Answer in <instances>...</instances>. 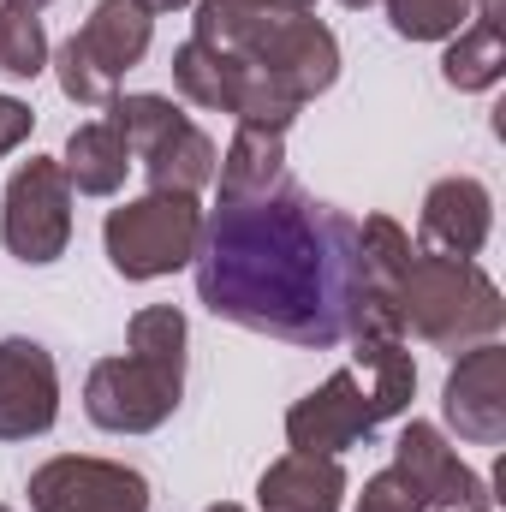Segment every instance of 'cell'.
Here are the masks:
<instances>
[{"label":"cell","mask_w":506,"mask_h":512,"mask_svg":"<svg viewBox=\"0 0 506 512\" xmlns=\"http://www.w3.org/2000/svg\"><path fill=\"white\" fill-rule=\"evenodd\" d=\"M197 239H203V203L185 191H149L137 203H120L108 209V227H102L108 262L126 280H161L185 268L197 256Z\"/></svg>","instance_id":"cell-4"},{"label":"cell","mask_w":506,"mask_h":512,"mask_svg":"<svg viewBox=\"0 0 506 512\" xmlns=\"http://www.w3.org/2000/svg\"><path fill=\"white\" fill-rule=\"evenodd\" d=\"M209 512H245V507H233V501H221V507H209Z\"/></svg>","instance_id":"cell-29"},{"label":"cell","mask_w":506,"mask_h":512,"mask_svg":"<svg viewBox=\"0 0 506 512\" xmlns=\"http://www.w3.org/2000/svg\"><path fill=\"white\" fill-rule=\"evenodd\" d=\"M340 6H376V0H340Z\"/></svg>","instance_id":"cell-30"},{"label":"cell","mask_w":506,"mask_h":512,"mask_svg":"<svg viewBox=\"0 0 506 512\" xmlns=\"http://www.w3.org/2000/svg\"><path fill=\"white\" fill-rule=\"evenodd\" d=\"M501 18H506V0H483L477 18L447 42V60H441V78L465 96L477 90H495L506 72V36H501Z\"/></svg>","instance_id":"cell-15"},{"label":"cell","mask_w":506,"mask_h":512,"mask_svg":"<svg viewBox=\"0 0 506 512\" xmlns=\"http://www.w3.org/2000/svg\"><path fill=\"white\" fill-rule=\"evenodd\" d=\"M0 6H12V12H42V6H54V0H0Z\"/></svg>","instance_id":"cell-28"},{"label":"cell","mask_w":506,"mask_h":512,"mask_svg":"<svg viewBox=\"0 0 506 512\" xmlns=\"http://www.w3.org/2000/svg\"><path fill=\"white\" fill-rule=\"evenodd\" d=\"M393 316H399V334H411L435 352H471L501 334L506 304L501 286L477 262L417 251L405 280L393 286Z\"/></svg>","instance_id":"cell-2"},{"label":"cell","mask_w":506,"mask_h":512,"mask_svg":"<svg viewBox=\"0 0 506 512\" xmlns=\"http://www.w3.org/2000/svg\"><path fill=\"white\" fill-rule=\"evenodd\" d=\"M30 126H36V114H30V102H18V96H0V161L30 137Z\"/></svg>","instance_id":"cell-25"},{"label":"cell","mask_w":506,"mask_h":512,"mask_svg":"<svg viewBox=\"0 0 506 512\" xmlns=\"http://www.w3.org/2000/svg\"><path fill=\"white\" fill-rule=\"evenodd\" d=\"M30 512H149V483L131 465L66 453L30 471Z\"/></svg>","instance_id":"cell-9"},{"label":"cell","mask_w":506,"mask_h":512,"mask_svg":"<svg viewBox=\"0 0 506 512\" xmlns=\"http://www.w3.org/2000/svg\"><path fill=\"white\" fill-rule=\"evenodd\" d=\"M0 245L30 262V268H48L60 262L72 245V185L60 173V161L48 155H30L12 179H6V197H0Z\"/></svg>","instance_id":"cell-7"},{"label":"cell","mask_w":506,"mask_h":512,"mask_svg":"<svg viewBox=\"0 0 506 512\" xmlns=\"http://www.w3.org/2000/svg\"><path fill=\"white\" fill-rule=\"evenodd\" d=\"M393 471L405 477V489L417 495V512H495L489 483L447 447V435L435 423H405L393 441Z\"/></svg>","instance_id":"cell-8"},{"label":"cell","mask_w":506,"mask_h":512,"mask_svg":"<svg viewBox=\"0 0 506 512\" xmlns=\"http://www.w3.org/2000/svg\"><path fill=\"white\" fill-rule=\"evenodd\" d=\"M441 411L459 429V441L501 447L506 441V346L501 340H483V346L459 352L453 376L441 387Z\"/></svg>","instance_id":"cell-11"},{"label":"cell","mask_w":506,"mask_h":512,"mask_svg":"<svg viewBox=\"0 0 506 512\" xmlns=\"http://www.w3.org/2000/svg\"><path fill=\"white\" fill-rule=\"evenodd\" d=\"M358 512H417V495H411V489H405V477L387 465V471H376V477L364 483Z\"/></svg>","instance_id":"cell-24"},{"label":"cell","mask_w":506,"mask_h":512,"mask_svg":"<svg viewBox=\"0 0 506 512\" xmlns=\"http://www.w3.org/2000/svg\"><path fill=\"white\" fill-rule=\"evenodd\" d=\"M381 6H387L393 36H405V42H453L477 18L471 0H381Z\"/></svg>","instance_id":"cell-21"},{"label":"cell","mask_w":506,"mask_h":512,"mask_svg":"<svg viewBox=\"0 0 506 512\" xmlns=\"http://www.w3.org/2000/svg\"><path fill=\"white\" fill-rule=\"evenodd\" d=\"M191 262L197 298L221 322L310 352L340 346L364 298L358 221L292 179L256 197H221V209L203 215Z\"/></svg>","instance_id":"cell-1"},{"label":"cell","mask_w":506,"mask_h":512,"mask_svg":"<svg viewBox=\"0 0 506 512\" xmlns=\"http://www.w3.org/2000/svg\"><path fill=\"white\" fill-rule=\"evenodd\" d=\"M227 54H239L262 84H274L298 108L340 78V42L310 12H262L251 30L239 36V48H227Z\"/></svg>","instance_id":"cell-5"},{"label":"cell","mask_w":506,"mask_h":512,"mask_svg":"<svg viewBox=\"0 0 506 512\" xmlns=\"http://www.w3.org/2000/svg\"><path fill=\"white\" fill-rule=\"evenodd\" d=\"M60 417V370L48 346L12 334L0 340V441H30L48 435Z\"/></svg>","instance_id":"cell-12"},{"label":"cell","mask_w":506,"mask_h":512,"mask_svg":"<svg viewBox=\"0 0 506 512\" xmlns=\"http://www.w3.org/2000/svg\"><path fill=\"white\" fill-rule=\"evenodd\" d=\"M376 429H381V411H376V399H370V387L358 382L352 364L334 370L316 393H304V399L286 411V441H292V453H328V459H340L346 447L370 441Z\"/></svg>","instance_id":"cell-10"},{"label":"cell","mask_w":506,"mask_h":512,"mask_svg":"<svg viewBox=\"0 0 506 512\" xmlns=\"http://www.w3.org/2000/svg\"><path fill=\"white\" fill-rule=\"evenodd\" d=\"M411 233L393 221V215H364L358 221V262H364V292L393 298V286L405 280L411 268Z\"/></svg>","instance_id":"cell-20"},{"label":"cell","mask_w":506,"mask_h":512,"mask_svg":"<svg viewBox=\"0 0 506 512\" xmlns=\"http://www.w3.org/2000/svg\"><path fill=\"white\" fill-rule=\"evenodd\" d=\"M215 173H221V197H256V191H268L274 179H286V131L239 126Z\"/></svg>","instance_id":"cell-19"},{"label":"cell","mask_w":506,"mask_h":512,"mask_svg":"<svg viewBox=\"0 0 506 512\" xmlns=\"http://www.w3.org/2000/svg\"><path fill=\"white\" fill-rule=\"evenodd\" d=\"M471 6H483V0H471Z\"/></svg>","instance_id":"cell-31"},{"label":"cell","mask_w":506,"mask_h":512,"mask_svg":"<svg viewBox=\"0 0 506 512\" xmlns=\"http://www.w3.org/2000/svg\"><path fill=\"white\" fill-rule=\"evenodd\" d=\"M137 6H143V12L155 18V12H179V6H191V0H137Z\"/></svg>","instance_id":"cell-27"},{"label":"cell","mask_w":506,"mask_h":512,"mask_svg":"<svg viewBox=\"0 0 506 512\" xmlns=\"http://www.w3.org/2000/svg\"><path fill=\"white\" fill-rule=\"evenodd\" d=\"M179 393H185V364L143 352L102 358L84 382V417L108 435H149L179 411Z\"/></svg>","instance_id":"cell-6"},{"label":"cell","mask_w":506,"mask_h":512,"mask_svg":"<svg viewBox=\"0 0 506 512\" xmlns=\"http://www.w3.org/2000/svg\"><path fill=\"white\" fill-rule=\"evenodd\" d=\"M48 66V30L36 12L0 6V72L6 78H36Z\"/></svg>","instance_id":"cell-23"},{"label":"cell","mask_w":506,"mask_h":512,"mask_svg":"<svg viewBox=\"0 0 506 512\" xmlns=\"http://www.w3.org/2000/svg\"><path fill=\"white\" fill-rule=\"evenodd\" d=\"M340 501L346 465L328 453H286L256 483V512H340Z\"/></svg>","instance_id":"cell-14"},{"label":"cell","mask_w":506,"mask_h":512,"mask_svg":"<svg viewBox=\"0 0 506 512\" xmlns=\"http://www.w3.org/2000/svg\"><path fill=\"white\" fill-rule=\"evenodd\" d=\"M489 233H495V197H489L483 179L453 173V179H435V185H429L423 215H417V239H423V251L477 262V251L489 245Z\"/></svg>","instance_id":"cell-13"},{"label":"cell","mask_w":506,"mask_h":512,"mask_svg":"<svg viewBox=\"0 0 506 512\" xmlns=\"http://www.w3.org/2000/svg\"><path fill=\"white\" fill-rule=\"evenodd\" d=\"M0 512H12V507H0Z\"/></svg>","instance_id":"cell-32"},{"label":"cell","mask_w":506,"mask_h":512,"mask_svg":"<svg viewBox=\"0 0 506 512\" xmlns=\"http://www.w3.org/2000/svg\"><path fill=\"white\" fill-rule=\"evenodd\" d=\"M137 167L126 149V137L114 120H90V126H78L66 137V161H60V173H66V185L78 191V197H114L120 185H126V173Z\"/></svg>","instance_id":"cell-17"},{"label":"cell","mask_w":506,"mask_h":512,"mask_svg":"<svg viewBox=\"0 0 506 512\" xmlns=\"http://www.w3.org/2000/svg\"><path fill=\"white\" fill-rule=\"evenodd\" d=\"M352 370H358V382L370 387L381 423L399 417V411L411 405V393H417V358L405 352V334H399V328L352 334Z\"/></svg>","instance_id":"cell-16"},{"label":"cell","mask_w":506,"mask_h":512,"mask_svg":"<svg viewBox=\"0 0 506 512\" xmlns=\"http://www.w3.org/2000/svg\"><path fill=\"white\" fill-rule=\"evenodd\" d=\"M108 120L120 126V137H126L131 161H143L167 131L185 126V114H179V102H167V96H114L108 102Z\"/></svg>","instance_id":"cell-22"},{"label":"cell","mask_w":506,"mask_h":512,"mask_svg":"<svg viewBox=\"0 0 506 512\" xmlns=\"http://www.w3.org/2000/svg\"><path fill=\"white\" fill-rule=\"evenodd\" d=\"M251 12H310L316 0H245Z\"/></svg>","instance_id":"cell-26"},{"label":"cell","mask_w":506,"mask_h":512,"mask_svg":"<svg viewBox=\"0 0 506 512\" xmlns=\"http://www.w3.org/2000/svg\"><path fill=\"white\" fill-rule=\"evenodd\" d=\"M149 36H155V18L137 0H96V12L84 18V30L66 36L60 54H54L60 90L78 108H108L120 96V78L149 54Z\"/></svg>","instance_id":"cell-3"},{"label":"cell","mask_w":506,"mask_h":512,"mask_svg":"<svg viewBox=\"0 0 506 512\" xmlns=\"http://www.w3.org/2000/svg\"><path fill=\"white\" fill-rule=\"evenodd\" d=\"M143 179H149V191H185V197H197L203 185H215V167H221V155H215V137L203 126H185L167 131L143 161Z\"/></svg>","instance_id":"cell-18"}]
</instances>
